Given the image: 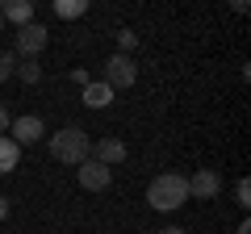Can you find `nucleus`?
Wrapping results in <instances>:
<instances>
[{"instance_id": "nucleus-3", "label": "nucleus", "mask_w": 251, "mask_h": 234, "mask_svg": "<svg viewBox=\"0 0 251 234\" xmlns=\"http://www.w3.org/2000/svg\"><path fill=\"white\" fill-rule=\"evenodd\" d=\"M134 80H138L134 59H130V54H113V59L105 63V80L100 84H109V88H130Z\"/></svg>"}, {"instance_id": "nucleus-14", "label": "nucleus", "mask_w": 251, "mask_h": 234, "mask_svg": "<svg viewBox=\"0 0 251 234\" xmlns=\"http://www.w3.org/2000/svg\"><path fill=\"white\" fill-rule=\"evenodd\" d=\"M13 71H17V54H13V50H0V80H9Z\"/></svg>"}, {"instance_id": "nucleus-13", "label": "nucleus", "mask_w": 251, "mask_h": 234, "mask_svg": "<svg viewBox=\"0 0 251 234\" xmlns=\"http://www.w3.org/2000/svg\"><path fill=\"white\" fill-rule=\"evenodd\" d=\"M13 75H21L25 84H38V80H42V67H38L34 59H25V63H17V71H13Z\"/></svg>"}, {"instance_id": "nucleus-17", "label": "nucleus", "mask_w": 251, "mask_h": 234, "mask_svg": "<svg viewBox=\"0 0 251 234\" xmlns=\"http://www.w3.org/2000/svg\"><path fill=\"white\" fill-rule=\"evenodd\" d=\"M4 217H9V197L0 192V222H4Z\"/></svg>"}, {"instance_id": "nucleus-21", "label": "nucleus", "mask_w": 251, "mask_h": 234, "mask_svg": "<svg viewBox=\"0 0 251 234\" xmlns=\"http://www.w3.org/2000/svg\"><path fill=\"white\" fill-rule=\"evenodd\" d=\"M0 21H4V17H0Z\"/></svg>"}, {"instance_id": "nucleus-7", "label": "nucleus", "mask_w": 251, "mask_h": 234, "mask_svg": "<svg viewBox=\"0 0 251 234\" xmlns=\"http://www.w3.org/2000/svg\"><path fill=\"white\" fill-rule=\"evenodd\" d=\"M42 46H46V29L38 25V21H29V25L17 29V54H21V59H34Z\"/></svg>"}, {"instance_id": "nucleus-5", "label": "nucleus", "mask_w": 251, "mask_h": 234, "mask_svg": "<svg viewBox=\"0 0 251 234\" xmlns=\"http://www.w3.org/2000/svg\"><path fill=\"white\" fill-rule=\"evenodd\" d=\"M9 130H13V142H17V146H21V142L29 146V142H38V138L46 134V121H42L38 113H25V117H13Z\"/></svg>"}, {"instance_id": "nucleus-15", "label": "nucleus", "mask_w": 251, "mask_h": 234, "mask_svg": "<svg viewBox=\"0 0 251 234\" xmlns=\"http://www.w3.org/2000/svg\"><path fill=\"white\" fill-rule=\"evenodd\" d=\"M234 201H239L243 209L251 205V184H247V180H239V184H234Z\"/></svg>"}, {"instance_id": "nucleus-11", "label": "nucleus", "mask_w": 251, "mask_h": 234, "mask_svg": "<svg viewBox=\"0 0 251 234\" xmlns=\"http://www.w3.org/2000/svg\"><path fill=\"white\" fill-rule=\"evenodd\" d=\"M88 13V0H54V17L59 21H75Z\"/></svg>"}, {"instance_id": "nucleus-19", "label": "nucleus", "mask_w": 251, "mask_h": 234, "mask_svg": "<svg viewBox=\"0 0 251 234\" xmlns=\"http://www.w3.org/2000/svg\"><path fill=\"white\" fill-rule=\"evenodd\" d=\"M159 234H184V230H180V226H168V230H159Z\"/></svg>"}, {"instance_id": "nucleus-8", "label": "nucleus", "mask_w": 251, "mask_h": 234, "mask_svg": "<svg viewBox=\"0 0 251 234\" xmlns=\"http://www.w3.org/2000/svg\"><path fill=\"white\" fill-rule=\"evenodd\" d=\"M88 159H97V163H105V167H113V163L126 159V142H122V138H100V142L88 151Z\"/></svg>"}, {"instance_id": "nucleus-16", "label": "nucleus", "mask_w": 251, "mask_h": 234, "mask_svg": "<svg viewBox=\"0 0 251 234\" xmlns=\"http://www.w3.org/2000/svg\"><path fill=\"white\" fill-rule=\"evenodd\" d=\"M134 42H138V38L130 34V29H122V34H117V46H122V50H117V54H130V50H134Z\"/></svg>"}, {"instance_id": "nucleus-1", "label": "nucleus", "mask_w": 251, "mask_h": 234, "mask_svg": "<svg viewBox=\"0 0 251 234\" xmlns=\"http://www.w3.org/2000/svg\"><path fill=\"white\" fill-rule=\"evenodd\" d=\"M184 201H188V176H180V171H163V176L151 180V188H147V205L159 209V213H172Z\"/></svg>"}, {"instance_id": "nucleus-20", "label": "nucleus", "mask_w": 251, "mask_h": 234, "mask_svg": "<svg viewBox=\"0 0 251 234\" xmlns=\"http://www.w3.org/2000/svg\"><path fill=\"white\" fill-rule=\"evenodd\" d=\"M239 234H251V226H247V222H243V226H239Z\"/></svg>"}, {"instance_id": "nucleus-12", "label": "nucleus", "mask_w": 251, "mask_h": 234, "mask_svg": "<svg viewBox=\"0 0 251 234\" xmlns=\"http://www.w3.org/2000/svg\"><path fill=\"white\" fill-rule=\"evenodd\" d=\"M17 159H21V146L13 142V138H4V134H0V176L17 167Z\"/></svg>"}, {"instance_id": "nucleus-4", "label": "nucleus", "mask_w": 251, "mask_h": 234, "mask_svg": "<svg viewBox=\"0 0 251 234\" xmlns=\"http://www.w3.org/2000/svg\"><path fill=\"white\" fill-rule=\"evenodd\" d=\"M218 192H222V176H218L214 167L193 171V180H188V197H197V201H214Z\"/></svg>"}, {"instance_id": "nucleus-6", "label": "nucleus", "mask_w": 251, "mask_h": 234, "mask_svg": "<svg viewBox=\"0 0 251 234\" xmlns=\"http://www.w3.org/2000/svg\"><path fill=\"white\" fill-rule=\"evenodd\" d=\"M75 176H80V188H88V192L109 188V167H105V163H97V159H84L80 167H75Z\"/></svg>"}, {"instance_id": "nucleus-9", "label": "nucleus", "mask_w": 251, "mask_h": 234, "mask_svg": "<svg viewBox=\"0 0 251 234\" xmlns=\"http://www.w3.org/2000/svg\"><path fill=\"white\" fill-rule=\"evenodd\" d=\"M0 17L17 21V29H21V25L34 21V4H29V0H9V4H0Z\"/></svg>"}, {"instance_id": "nucleus-2", "label": "nucleus", "mask_w": 251, "mask_h": 234, "mask_svg": "<svg viewBox=\"0 0 251 234\" xmlns=\"http://www.w3.org/2000/svg\"><path fill=\"white\" fill-rule=\"evenodd\" d=\"M88 151H92V142H88V134H84L80 126H67V130H59V134L50 138V155L59 163H72V167H80V163L88 159Z\"/></svg>"}, {"instance_id": "nucleus-10", "label": "nucleus", "mask_w": 251, "mask_h": 234, "mask_svg": "<svg viewBox=\"0 0 251 234\" xmlns=\"http://www.w3.org/2000/svg\"><path fill=\"white\" fill-rule=\"evenodd\" d=\"M109 100H113V88H109V84H88V88H84V105L88 109H105Z\"/></svg>"}, {"instance_id": "nucleus-18", "label": "nucleus", "mask_w": 251, "mask_h": 234, "mask_svg": "<svg viewBox=\"0 0 251 234\" xmlns=\"http://www.w3.org/2000/svg\"><path fill=\"white\" fill-rule=\"evenodd\" d=\"M9 126H13V117L4 113V109H0V130H9Z\"/></svg>"}]
</instances>
